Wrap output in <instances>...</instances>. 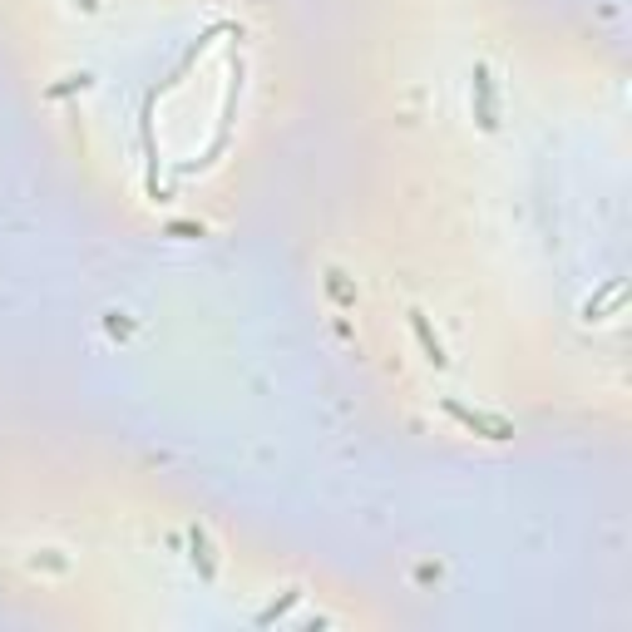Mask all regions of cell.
Masks as SVG:
<instances>
[{
    "label": "cell",
    "mask_w": 632,
    "mask_h": 632,
    "mask_svg": "<svg viewBox=\"0 0 632 632\" xmlns=\"http://www.w3.org/2000/svg\"><path fill=\"white\" fill-rule=\"evenodd\" d=\"M411 326H415V336H420V346H425V356H430V366H445V361H450V356H445V346H440V336L425 326L420 311H411Z\"/></svg>",
    "instance_id": "2"
},
{
    "label": "cell",
    "mask_w": 632,
    "mask_h": 632,
    "mask_svg": "<svg viewBox=\"0 0 632 632\" xmlns=\"http://www.w3.org/2000/svg\"><path fill=\"white\" fill-rule=\"evenodd\" d=\"M80 5H84V11H100V0H80Z\"/></svg>",
    "instance_id": "4"
},
{
    "label": "cell",
    "mask_w": 632,
    "mask_h": 632,
    "mask_svg": "<svg viewBox=\"0 0 632 632\" xmlns=\"http://www.w3.org/2000/svg\"><path fill=\"white\" fill-rule=\"evenodd\" d=\"M474 84H480V124L484 129H494V90H489V74H474Z\"/></svg>",
    "instance_id": "3"
},
{
    "label": "cell",
    "mask_w": 632,
    "mask_h": 632,
    "mask_svg": "<svg viewBox=\"0 0 632 632\" xmlns=\"http://www.w3.org/2000/svg\"><path fill=\"white\" fill-rule=\"evenodd\" d=\"M445 415H455L464 430H480L484 440H509V435H514L509 420H499V415H480V411H464L460 401H445Z\"/></svg>",
    "instance_id": "1"
}]
</instances>
